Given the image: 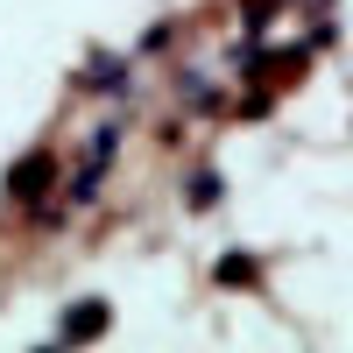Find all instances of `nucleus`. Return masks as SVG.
Returning a JSON list of instances; mask_svg holds the SVG:
<instances>
[{"label": "nucleus", "mask_w": 353, "mask_h": 353, "mask_svg": "<svg viewBox=\"0 0 353 353\" xmlns=\"http://www.w3.org/2000/svg\"><path fill=\"white\" fill-rule=\"evenodd\" d=\"M36 184H50V156H28L14 170V198H36Z\"/></svg>", "instance_id": "nucleus-1"}, {"label": "nucleus", "mask_w": 353, "mask_h": 353, "mask_svg": "<svg viewBox=\"0 0 353 353\" xmlns=\"http://www.w3.org/2000/svg\"><path fill=\"white\" fill-rule=\"evenodd\" d=\"M92 325H106V311H99V304H92V311H78V318H71V325H64V332L78 339V332H92Z\"/></svg>", "instance_id": "nucleus-2"}]
</instances>
